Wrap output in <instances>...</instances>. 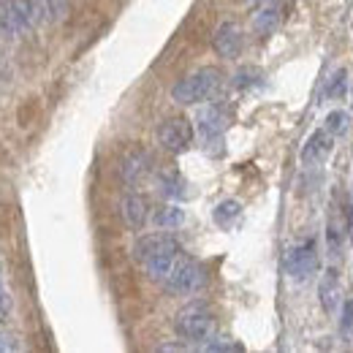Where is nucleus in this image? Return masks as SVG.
Masks as SVG:
<instances>
[{"mask_svg": "<svg viewBox=\"0 0 353 353\" xmlns=\"http://www.w3.org/2000/svg\"><path fill=\"white\" fill-rule=\"evenodd\" d=\"M323 128L332 133V136H345L348 128H351V117H348V112H343V109L332 112V114L326 117V125H323Z\"/></svg>", "mask_w": 353, "mask_h": 353, "instance_id": "6ab92c4d", "label": "nucleus"}, {"mask_svg": "<svg viewBox=\"0 0 353 353\" xmlns=\"http://www.w3.org/2000/svg\"><path fill=\"white\" fill-rule=\"evenodd\" d=\"M204 351L210 353H242L245 348L239 343H234L231 337H210V343H204Z\"/></svg>", "mask_w": 353, "mask_h": 353, "instance_id": "412c9836", "label": "nucleus"}, {"mask_svg": "<svg viewBox=\"0 0 353 353\" xmlns=\"http://www.w3.org/2000/svg\"><path fill=\"white\" fill-rule=\"evenodd\" d=\"M348 71L345 68H340V71H334V77L329 79V85H326V90H323V95L326 98H343L345 95V88H348Z\"/></svg>", "mask_w": 353, "mask_h": 353, "instance_id": "4be33fe9", "label": "nucleus"}, {"mask_svg": "<svg viewBox=\"0 0 353 353\" xmlns=\"http://www.w3.org/2000/svg\"><path fill=\"white\" fill-rule=\"evenodd\" d=\"M0 36H22L19 33V25H17V19H14V11H11V6H8V0H0Z\"/></svg>", "mask_w": 353, "mask_h": 353, "instance_id": "a211bd4d", "label": "nucleus"}, {"mask_svg": "<svg viewBox=\"0 0 353 353\" xmlns=\"http://www.w3.org/2000/svg\"><path fill=\"white\" fill-rule=\"evenodd\" d=\"M174 329L188 343H207L212 337V329H215V315L204 302H190L176 312Z\"/></svg>", "mask_w": 353, "mask_h": 353, "instance_id": "f03ea898", "label": "nucleus"}, {"mask_svg": "<svg viewBox=\"0 0 353 353\" xmlns=\"http://www.w3.org/2000/svg\"><path fill=\"white\" fill-rule=\"evenodd\" d=\"M120 212H123V221L128 223L131 228H144L147 221H150V204H147V199L144 196H139V193H131V196H125L123 199V204H120Z\"/></svg>", "mask_w": 353, "mask_h": 353, "instance_id": "9b49d317", "label": "nucleus"}, {"mask_svg": "<svg viewBox=\"0 0 353 353\" xmlns=\"http://www.w3.org/2000/svg\"><path fill=\"white\" fill-rule=\"evenodd\" d=\"M158 185H161V193L166 196V199H188L190 196V185H188V179L179 174V172H161L158 176Z\"/></svg>", "mask_w": 353, "mask_h": 353, "instance_id": "ddd939ff", "label": "nucleus"}, {"mask_svg": "<svg viewBox=\"0 0 353 353\" xmlns=\"http://www.w3.org/2000/svg\"><path fill=\"white\" fill-rule=\"evenodd\" d=\"M242 30H239V25L236 22H223L221 28L215 30V39H212V46H215V52L225 57V60H234V57H239V52H242Z\"/></svg>", "mask_w": 353, "mask_h": 353, "instance_id": "1a4fd4ad", "label": "nucleus"}, {"mask_svg": "<svg viewBox=\"0 0 353 353\" xmlns=\"http://www.w3.org/2000/svg\"><path fill=\"white\" fill-rule=\"evenodd\" d=\"M0 285H3V261H0Z\"/></svg>", "mask_w": 353, "mask_h": 353, "instance_id": "a878e982", "label": "nucleus"}, {"mask_svg": "<svg viewBox=\"0 0 353 353\" xmlns=\"http://www.w3.org/2000/svg\"><path fill=\"white\" fill-rule=\"evenodd\" d=\"M150 172H152V158L144 150H133V152H128L123 158V163H120V176L128 185H141Z\"/></svg>", "mask_w": 353, "mask_h": 353, "instance_id": "9d476101", "label": "nucleus"}, {"mask_svg": "<svg viewBox=\"0 0 353 353\" xmlns=\"http://www.w3.org/2000/svg\"><path fill=\"white\" fill-rule=\"evenodd\" d=\"M204 283H207V269L199 264V261H193V259L185 256V259L176 264L174 272L166 277L163 288H166L169 294H176V296H190V294L201 291Z\"/></svg>", "mask_w": 353, "mask_h": 353, "instance_id": "7ed1b4c3", "label": "nucleus"}, {"mask_svg": "<svg viewBox=\"0 0 353 353\" xmlns=\"http://www.w3.org/2000/svg\"><path fill=\"white\" fill-rule=\"evenodd\" d=\"M332 150H334V136L326 131V128H321V131H315L305 141V147H302V163L305 166H321L332 155Z\"/></svg>", "mask_w": 353, "mask_h": 353, "instance_id": "6e6552de", "label": "nucleus"}, {"mask_svg": "<svg viewBox=\"0 0 353 353\" xmlns=\"http://www.w3.org/2000/svg\"><path fill=\"white\" fill-rule=\"evenodd\" d=\"M353 329V299L345 302V312H343V332H351Z\"/></svg>", "mask_w": 353, "mask_h": 353, "instance_id": "393cba45", "label": "nucleus"}, {"mask_svg": "<svg viewBox=\"0 0 353 353\" xmlns=\"http://www.w3.org/2000/svg\"><path fill=\"white\" fill-rule=\"evenodd\" d=\"M343 231H345V223H343V218H340V212H332V218H329V234H326L332 256H337V253H340V245H343Z\"/></svg>", "mask_w": 353, "mask_h": 353, "instance_id": "f3484780", "label": "nucleus"}, {"mask_svg": "<svg viewBox=\"0 0 353 353\" xmlns=\"http://www.w3.org/2000/svg\"><path fill=\"white\" fill-rule=\"evenodd\" d=\"M8 312H11V294L6 291V285H0V323L8 318Z\"/></svg>", "mask_w": 353, "mask_h": 353, "instance_id": "b1692460", "label": "nucleus"}, {"mask_svg": "<svg viewBox=\"0 0 353 353\" xmlns=\"http://www.w3.org/2000/svg\"><path fill=\"white\" fill-rule=\"evenodd\" d=\"M158 141L169 152H185L190 147V141H193V125H190V120H185V117H169L158 128Z\"/></svg>", "mask_w": 353, "mask_h": 353, "instance_id": "39448f33", "label": "nucleus"}, {"mask_svg": "<svg viewBox=\"0 0 353 353\" xmlns=\"http://www.w3.org/2000/svg\"><path fill=\"white\" fill-rule=\"evenodd\" d=\"M221 82L223 77L218 68H201V71L179 79L172 88V98L182 106H193V103H201V101L212 98L221 90Z\"/></svg>", "mask_w": 353, "mask_h": 353, "instance_id": "f257e3e1", "label": "nucleus"}, {"mask_svg": "<svg viewBox=\"0 0 353 353\" xmlns=\"http://www.w3.org/2000/svg\"><path fill=\"white\" fill-rule=\"evenodd\" d=\"M225 112L221 106H207L199 114V133H201V147L210 155H221L223 152V131H225Z\"/></svg>", "mask_w": 353, "mask_h": 353, "instance_id": "20e7f679", "label": "nucleus"}, {"mask_svg": "<svg viewBox=\"0 0 353 353\" xmlns=\"http://www.w3.org/2000/svg\"><path fill=\"white\" fill-rule=\"evenodd\" d=\"M318 296H321V305L326 312H334L337 305L343 302V285H340L337 269H326V274L321 277V285H318Z\"/></svg>", "mask_w": 353, "mask_h": 353, "instance_id": "f8f14e48", "label": "nucleus"}, {"mask_svg": "<svg viewBox=\"0 0 353 353\" xmlns=\"http://www.w3.org/2000/svg\"><path fill=\"white\" fill-rule=\"evenodd\" d=\"M318 269V245L315 239H305L302 245H296L288 259H285V272L294 280H307L310 274Z\"/></svg>", "mask_w": 353, "mask_h": 353, "instance_id": "423d86ee", "label": "nucleus"}, {"mask_svg": "<svg viewBox=\"0 0 353 353\" xmlns=\"http://www.w3.org/2000/svg\"><path fill=\"white\" fill-rule=\"evenodd\" d=\"M239 215H242V204H239V201H234V199L221 201V204L215 207V212H212V218H215V223H218L221 228H231Z\"/></svg>", "mask_w": 353, "mask_h": 353, "instance_id": "2eb2a0df", "label": "nucleus"}, {"mask_svg": "<svg viewBox=\"0 0 353 353\" xmlns=\"http://www.w3.org/2000/svg\"><path fill=\"white\" fill-rule=\"evenodd\" d=\"M277 22H280V11H277L274 6H264V8L256 14V19H253V25H256V30H259L261 36H269V33L277 28Z\"/></svg>", "mask_w": 353, "mask_h": 353, "instance_id": "dca6fc26", "label": "nucleus"}, {"mask_svg": "<svg viewBox=\"0 0 353 353\" xmlns=\"http://www.w3.org/2000/svg\"><path fill=\"white\" fill-rule=\"evenodd\" d=\"M22 343H19V334L11 332V329H0V353H8V351H19Z\"/></svg>", "mask_w": 353, "mask_h": 353, "instance_id": "5701e85b", "label": "nucleus"}, {"mask_svg": "<svg viewBox=\"0 0 353 353\" xmlns=\"http://www.w3.org/2000/svg\"><path fill=\"white\" fill-rule=\"evenodd\" d=\"M182 245L176 242L174 236H169V234H147V236H139L136 239V245H133V259H136V264H147V261H152V259H158V256H163V253H172V250H179Z\"/></svg>", "mask_w": 353, "mask_h": 353, "instance_id": "0eeeda50", "label": "nucleus"}, {"mask_svg": "<svg viewBox=\"0 0 353 353\" xmlns=\"http://www.w3.org/2000/svg\"><path fill=\"white\" fill-rule=\"evenodd\" d=\"M46 22H60L68 14V0H39Z\"/></svg>", "mask_w": 353, "mask_h": 353, "instance_id": "aec40b11", "label": "nucleus"}, {"mask_svg": "<svg viewBox=\"0 0 353 353\" xmlns=\"http://www.w3.org/2000/svg\"><path fill=\"white\" fill-rule=\"evenodd\" d=\"M150 221L155 223L158 228H179L182 223H185V212L174 207V204H166V207H158V210H152L150 212Z\"/></svg>", "mask_w": 353, "mask_h": 353, "instance_id": "4468645a", "label": "nucleus"}]
</instances>
